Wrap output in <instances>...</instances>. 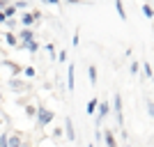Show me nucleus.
<instances>
[{
  "label": "nucleus",
  "instance_id": "nucleus-3",
  "mask_svg": "<svg viewBox=\"0 0 154 147\" xmlns=\"http://www.w3.org/2000/svg\"><path fill=\"white\" fill-rule=\"evenodd\" d=\"M64 129H67V138L74 142V140H76V131H74V122H71V117L64 120Z\"/></svg>",
  "mask_w": 154,
  "mask_h": 147
},
{
  "label": "nucleus",
  "instance_id": "nucleus-9",
  "mask_svg": "<svg viewBox=\"0 0 154 147\" xmlns=\"http://www.w3.org/2000/svg\"><path fill=\"white\" fill-rule=\"evenodd\" d=\"M21 39H23V44H28V41H32V39H35V35H32V30H30V28L21 30Z\"/></svg>",
  "mask_w": 154,
  "mask_h": 147
},
{
  "label": "nucleus",
  "instance_id": "nucleus-16",
  "mask_svg": "<svg viewBox=\"0 0 154 147\" xmlns=\"http://www.w3.org/2000/svg\"><path fill=\"white\" fill-rule=\"evenodd\" d=\"M5 39H7V44H9V46H16V37H14L12 32H7V35H5Z\"/></svg>",
  "mask_w": 154,
  "mask_h": 147
},
{
  "label": "nucleus",
  "instance_id": "nucleus-13",
  "mask_svg": "<svg viewBox=\"0 0 154 147\" xmlns=\"http://www.w3.org/2000/svg\"><path fill=\"white\" fill-rule=\"evenodd\" d=\"M2 14H5V19H9V16H14V14H16V7H14V5H5Z\"/></svg>",
  "mask_w": 154,
  "mask_h": 147
},
{
  "label": "nucleus",
  "instance_id": "nucleus-19",
  "mask_svg": "<svg viewBox=\"0 0 154 147\" xmlns=\"http://www.w3.org/2000/svg\"><path fill=\"white\" fill-rule=\"evenodd\" d=\"M143 69H145V78L152 76V64H149V62H145V67H143Z\"/></svg>",
  "mask_w": 154,
  "mask_h": 147
},
{
  "label": "nucleus",
  "instance_id": "nucleus-10",
  "mask_svg": "<svg viewBox=\"0 0 154 147\" xmlns=\"http://www.w3.org/2000/svg\"><path fill=\"white\" fill-rule=\"evenodd\" d=\"M7 147H21V136H9V140H7Z\"/></svg>",
  "mask_w": 154,
  "mask_h": 147
},
{
  "label": "nucleus",
  "instance_id": "nucleus-6",
  "mask_svg": "<svg viewBox=\"0 0 154 147\" xmlns=\"http://www.w3.org/2000/svg\"><path fill=\"white\" fill-rule=\"evenodd\" d=\"M37 16H39L37 12H35V14H30V12H28V14H23V19H21V21H23V26H28V28H30L32 23H35V19H37Z\"/></svg>",
  "mask_w": 154,
  "mask_h": 147
},
{
  "label": "nucleus",
  "instance_id": "nucleus-22",
  "mask_svg": "<svg viewBox=\"0 0 154 147\" xmlns=\"http://www.w3.org/2000/svg\"><path fill=\"white\" fill-rule=\"evenodd\" d=\"M46 51L51 53V55H55V48H53V44H46Z\"/></svg>",
  "mask_w": 154,
  "mask_h": 147
},
{
  "label": "nucleus",
  "instance_id": "nucleus-5",
  "mask_svg": "<svg viewBox=\"0 0 154 147\" xmlns=\"http://www.w3.org/2000/svg\"><path fill=\"white\" fill-rule=\"evenodd\" d=\"M103 140H106V147H117V142H115V133H113L110 129H106V131H103Z\"/></svg>",
  "mask_w": 154,
  "mask_h": 147
},
{
  "label": "nucleus",
  "instance_id": "nucleus-18",
  "mask_svg": "<svg viewBox=\"0 0 154 147\" xmlns=\"http://www.w3.org/2000/svg\"><path fill=\"white\" fill-rule=\"evenodd\" d=\"M7 140H9V133L5 131V133L0 136V147H7Z\"/></svg>",
  "mask_w": 154,
  "mask_h": 147
},
{
  "label": "nucleus",
  "instance_id": "nucleus-12",
  "mask_svg": "<svg viewBox=\"0 0 154 147\" xmlns=\"http://www.w3.org/2000/svg\"><path fill=\"white\" fill-rule=\"evenodd\" d=\"M23 48H28L30 53H37V51H39V44L32 39V41H28V44H23Z\"/></svg>",
  "mask_w": 154,
  "mask_h": 147
},
{
  "label": "nucleus",
  "instance_id": "nucleus-8",
  "mask_svg": "<svg viewBox=\"0 0 154 147\" xmlns=\"http://www.w3.org/2000/svg\"><path fill=\"white\" fill-rule=\"evenodd\" d=\"M69 76H67V87H69V92H74V64H69V71H67Z\"/></svg>",
  "mask_w": 154,
  "mask_h": 147
},
{
  "label": "nucleus",
  "instance_id": "nucleus-11",
  "mask_svg": "<svg viewBox=\"0 0 154 147\" xmlns=\"http://www.w3.org/2000/svg\"><path fill=\"white\" fill-rule=\"evenodd\" d=\"M88 78H90L92 85L97 83V67H94V64H90V67H88Z\"/></svg>",
  "mask_w": 154,
  "mask_h": 147
},
{
  "label": "nucleus",
  "instance_id": "nucleus-25",
  "mask_svg": "<svg viewBox=\"0 0 154 147\" xmlns=\"http://www.w3.org/2000/svg\"><path fill=\"white\" fill-rule=\"evenodd\" d=\"M0 55H2V53H0Z\"/></svg>",
  "mask_w": 154,
  "mask_h": 147
},
{
  "label": "nucleus",
  "instance_id": "nucleus-1",
  "mask_svg": "<svg viewBox=\"0 0 154 147\" xmlns=\"http://www.w3.org/2000/svg\"><path fill=\"white\" fill-rule=\"evenodd\" d=\"M53 117H55V113L48 108H37V124L39 127H46V124H51Z\"/></svg>",
  "mask_w": 154,
  "mask_h": 147
},
{
  "label": "nucleus",
  "instance_id": "nucleus-7",
  "mask_svg": "<svg viewBox=\"0 0 154 147\" xmlns=\"http://www.w3.org/2000/svg\"><path fill=\"white\" fill-rule=\"evenodd\" d=\"M97 106H99V101H97V99H90L88 106H85V113H88V115H94V113H97Z\"/></svg>",
  "mask_w": 154,
  "mask_h": 147
},
{
  "label": "nucleus",
  "instance_id": "nucleus-15",
  "mask_svg": "<svg viewBox=\"0 0 154 147\" xmlns=\"http://www.w3.org/2000/svg\"><path fill=\"white\" fill-rule=\"evenodd\" d=\"M115 9H117V14H120V19H127V14H124V7H122V2H120V0L115 2Z\"/></svg>",
  "mask_w": 154,
  "mask_h": 147
},
{
  "label": "nucleus",
  "instance_id": "nucleus-2",
  "mask_svg": "<svg viewBox=\"0 0 154 147\" xmlns=\"http://www.w3.org/2000/svg\"><path fill=\"white\" fill-rule=\"evenodd\" d=\"M110 113V106H108V101H101L99 106H97V124H101L103 120H106V115Z\"/></svg>",
  "mask_w": 154,
  "mask_h": 147
},
{
  "label": "nucleus",
  "instance_id": "nucleus-4",
  "mask_svg": "<svg viewBox=\"0 0 154 147\" xmlns=\"http://www.w3.org/2000/svg\"><path fill=\"white\" fill-rule=\"evenodd\" d=\"M115 115H117V122L122 124L124 115H122V96H120V94H115Z\"/></svg>",
  "mask_w": 154,
  "mask_h": 147
},
{
  "label": "nucleus",
  "instance_id": "nucleus-17",
  "mask_svg": "<svg viewBox=\"0 0 154 147\" xmlns=\"http://www.w3.org/2000/svg\"><path fill=\"white\" fill-rule=\"evenodd\" d=\"M26 115L28 117H35V115H37V108H35V106H26Z\"/></svg>",
  "mask_w": 154,
  "mask_h": 147
},
{
  "label": "nucleus",
  "instance_id": "nucleus-24",
  "mask_svg": "<svg viewBox=\"0 0 154 147\" xmlns=\"http://www.w3.org/2000/svg\"><path fill=\"white\" fill-rule=\"evenodd\" d=\"M0 99H2V94H0Z\"/></svg>",
  "mask_w": 154,
  "mask_h": 147
},
{
  "label": "nucleus",
  "instance_id": "nucleus-14",
  "mask_svg": "<svg viewBox=\"0 0 154 147\" xmlns=\"http://www.w3.org/2000/svg\"><path fill=\"white\" fill-rule=\"evenodd\" d=\"M143 14H145L147 19H152V16H154V9H152V5H143Z\"/></svg>",
  "mask_w": 154,
  "mask_h": 147
},
{
  "label": "nucleus",
  "instance_id": "nucleus-20",
  "mask_svg": "<svg viewBox=\"0 0 154 147\" xmlns=\"http://www.w3.org/2000/svg\"><path fill=\"white\" fill-rule=\"evenodd\" d=\"M23 71H26V76H28V78H32V76H35V69H32V67H26Z\"/></svg>",
  "mask_w": 154,
  "mask_h": 147
},
{
  "label": "nucleus",
  "instance_id": "nucleus-23",
  "mask_svg": "<svg viewBox=\"0 0 154 147\" xmlns=\"http://www.w3.org/2000/svg\"><path fill=\"white\" fill-rule=\"evenodd\" d=\"M2 21H7V19H5V14H2V12H0V23H2Z\"/></svg>",
  "mask_w": 154,
  "mask_h": 147
},
{
  "label": "nucleus",
  "instance_id": "nucleus-21",
  "mask_svg": "<svg viewBox=\"0 0 154 147\" xmlns=\"http://www.w3.org/2000/svg\"><path fill=\"white\" fill-rule=\"evenodd\" d=\"M58 60H60V62H64V60H67V53L60 51V53H58Z\"/></svg>",
  "mask_w": 154,
  "mask_h": 147
}]
</instances>
